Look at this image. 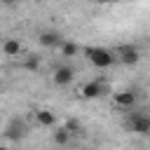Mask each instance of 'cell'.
Segmentation results:
<instances>
[{
  "instance_id": "cell-1",
  "label": "cell",
  "mask_w": 150,
  "mask_h": 150,
  "mask_svg": "<svg viewBox=\"0 0 150 150\" xmlns=\"http://www.w3.org/2000/svg\"><path fill=\"white\" fill-rule=\"evenodd\" d=\"M82 54L87 56V61H89L94 68H101V70H105V68H110V66L115 63L112 52L105 49V47H84Z\"/></svg>"
},
{
  "instance_id": "cell-2",
  "label": "cell",
  "mask_w": 150,
  "mask_h": 150,
  "mask_svg": "<svg viewBox=\"0 0 150 150\" xmlns=\"http://www.w3.org/2000/svg\"><path fill=\"white\" fill-rule=\"evenodd\" d=\"M105 94H108V84L101 77H94V80H87L80 84V98H84V101H94V98H101Z\"/></svg>"
},
{
  "instance_id": "cell-3",
  "label": "cell",
  "mask_w": 150,
  "mask_h": 150,
  "mask_svg": "<svg viewBox=\"0 0 150 150\" xmlns=\"http://www.w3.org/2000/svg\"><path fill=\"white\" fill-rule=\"evenodd\" d=\"M112 56H115V63H122V66H136L141 61V49L136 45H120L117 49H112Z\"/></svg>"
},
{
  "instance_id": "cell-4",
  "label": "cell",
  "mask_w": 150,
  "mask_h": 150,
  "mask_svg": "<svg viewBox=\"0 0 150 150\" xmlns=\"http://www.w3.org/2000/svg\"><path fill=\"white\" fill-rule=\"evenodd\" d=\"M136 101H138V91L131 89V87L120 89V91L112 94V105H115L117 110H131V108L136 105Z\"/></svg>"
},
{
  "instance_id": "cell-5",
  "label": "cell",
  "mask_w": 150,
  "mask_h": 150,
  "mask_svg": "<svg viewBox=\"0 0 150 150\" xmlns=\"http://www.w3.org/2000/svg\"><path fill=\"white\" fill-rule=\"evenodd\" d=\"M26 134H28V124L23 122V117H12L5 127L7 141H21V138H26Z\"/></svg>"
},
{
  "instance_id": "cell-6",
  "label": "cell",
  "mask_w": 150,
  "mask_h": 150,
  "mask_svg": "<svg viewBox=\"0 0 150 150\" xmlns=\"http://www.w3.org/2000/svg\"><path fill=\"white\" fill-rule=\"evenodd\" d=\"M52 82L54 87H68L75 82V68L68 66V63H61L54 68V75H52Z\"/></svg>"
},
{
  "instance_id": "cell-7",
  "label": "cell",
  "mask_w": 150,
  "mask_h": 150,
  "mask_svg": "<svg viewBox=\"0 0 150 150\" xmlns=\"http://www.w3.org/2000/svg\"><path fill=\"white\" fill-rule=\"evenodd\" d=\"M129 129L138 136H148L150 134V117L143 115V112H131L129 117Z\"/></svg>"
},
{
  "instance_id": "cell-8",
  "label": "cell",
  "mask_w": 150,
  "mask_h": 150,
  "mask_svg": "<svg viewBox=\"0 0 150 150\" xmlns=\"http://www.w3.org/2000/svg\"><path fill=\"white\" fill-rule=\"evenodd\" d=\"M33 120H35L38 127H45V129L56 127V112L49 110V108H38V110H33Z\"/></svg>"
},
{
  "instance_id": "cell-9",
  "label": "cell",
  "mask_w": 150,
  "mask_h": 150,
  "mask_svg": "<svg viewBox=\"0 0 150 150\" xmlns=\"http://www.w3.org/2000/svg\"><path fill=\"white\" fill-rule=\"evenodd\" d=\"M0 49H2L5 56H9V59H19V56L23 54V42H21L19 38H7V40L0 45Z\"/></svg>"
},
{
  "instance_id": "cell-10",
  "label": "cell",
  "mask_w": 150,
  "mask_h": 150,
  "mask_svg": "<svg viewBox=\"0 0 150 150\" xmlns=\"http://www.w3.org/2000/svg\"><path fill=\"white\" fill-rule=\"evenodd\" d=\"M54 131H52V143L54 145H59V148H63V145H68L70 143V131L66 129V127H52Z\"/></svg>"
},
{
  "instance_id": "cell-11",
  "label": "cell",
  "mask_w": 150,
  "mask_h": 150,
  "mask_svg": "<svg viewBox=\"0 0 150 150\" xmlns=\"http://www.w3.org/2000/svg\"><path fill=\"white\" fill-rule=\"evenodd\" d=\"M61 40H63V38H61L56 30H42V33L38 35V42H40L42 47H59Z\"/></svg>"
},
{
  "instance_id": "cell-12",
  "label": "cell",
  "mask_w": 150,
  "mask_h": 150,
  "mask_svg": "<svg viewBox=\"0 0 150 150\" xmlns=\"http://www.w3.org/2000/svg\"><path fill=\"white\" fill-rule=\"evenodd\" d=\"M59 49H61V56L70 59V56H75V54L80 52V45H75V42H70V40H61V42H59Z\"/></svg>"
},
{
  "instance_id": "cell-13",
  "label": "cell",
  "mask_w": 150,
  "mask_h": 150,
  "mask_svg": "<svg viewBox=\"0 0 150 150\" xmlns=\"http://www.w3.org/2000/svg\"><path fill=\"white\" fill-rule=\"evenodd\" d=\"M5 7H14V5H19V0H0Z\"/></svg>"
},
{
  "instance_id": "cell-14",
  "label": "cell",
  "mask_w": 150,
  "mask_h": 150,
  "mask_svg": "<svg viewBox=\"0 0 150 150\" xmlns=\"http://www.w3.org/2000/svg\"><path fill=\"white\" fill-rule=\"evenodd\" d=\"M0 150H14L12 145H7V143H0Z\"/></svg>"
},
{
  "instance_id": "cell-15",
  "label": "cell",
  "mask_w": 150,
  "mask_h": 150,
  "mask_svg": "<svg viewBox=\"0 0 150 150\" xmlns=\"http://www.w3.org/2000/svg\"><path fill=\"white\" fill-rule=\"evenodd\" d=\"M101 2H120V0H101Z\"/></svg>"
}]
</instances>
